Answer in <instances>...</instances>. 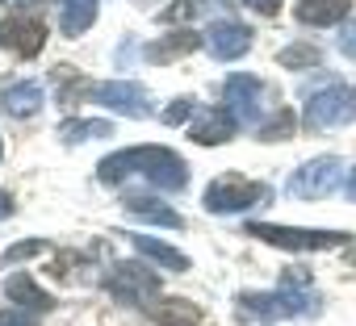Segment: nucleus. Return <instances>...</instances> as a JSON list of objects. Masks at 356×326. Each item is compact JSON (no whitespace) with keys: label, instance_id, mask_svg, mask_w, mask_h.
I'll return each instance as SVG.
<instances>
[{"label":"nucleus","instance_id":"obj_1","mask_svg":"<svg viewBox=\"0 0 356 326\" xmlns=\"http://www.w3.org/2000/svg\"><path fill=\"white\" fill-rule=\"evenodd\" d=\"M126 176H143L155 189L181 193L189 185V163L181 155H172L168 146H134V151H113L109 159H101L97 168L101 185H122Z\"/></svg>","mask_w":356,"mask_h":326},{"label":"nucleus","instance_id":"obj_2","mask_svg":"<svg viewBox=\"0 0 356 326\" xmlns=\"http://www.w3.org/2000/svg\"><path fill=\"white\" fill-rule=\"evenodd\" d=\"M310 284H293L281 276V293H243L239 309L256 322H281V318H298V314H318V297L306 293Z\"/></svg>","mask_w":356,"mask_h":326},{"label":"nucleus","instance_id":"obj_3","mask_svg":"<svg viewBox=\"0 0 356 326\" xmlns=\"http://www.w3.org/2000/svg\"><path fill=\"white\" fill-rule=\"evenodd\" d=\"M264 201H273V189L260 185V180H248V176H218L206 189V209L210 214H243V209H256Z\"/></svg>","mask_w":356,"mask_h":326},{"label":"nucleus","instance_id":"obj_4","mask_svg":"<svg viewBox=\"0 0 356 326\" xmlns=\"http://www.w3.org/2000/svg\"><path fill=\"white\" fill-rule=\"evenodd\" d=\"M222 96H227V109L239 121V130H256L268 113V84L260 76H231L222 84Z\"/></svg>","mask_w":356,"mask_h":326},{"label":"nucleus","instance_id":"obj_5","mask_svg":"<svg viewBox=\"0 0 356 326\" xmlns=\"http://www.w3.org/2000/svg\"><path fill=\"white\" fill-rule=\"evenodd\" d=\"M339 180H348L343 176V163L335 155H318V159L302 163V168L289 176V197H298V201H323V197H331L339 189Z\"/></svg>","mask_w":356,"mask_h":326},{"label":"nucleus","instance_id":"obj_6","mask_svg":"<svg viewBox=\"0 0 356 326\" xmlns=\"http://www.w3.org/2000/svg\"><path fill=\"white\" fill-rule=\"evenodd\" d=\"M248 234L273 247H285V251H331L348 243L343 230H298V226H268V222H252Z\"/></svg>","mask_w":356,"mask_h":326},{"label":"nucleus","instance_id":"obj_7","mask_svg":"<svg viewBox=\"0 0 356 326\" xmlns=\"http://www.w3.org/2000/svg\"><path fill=\"white\" fill-rule=\"evenodd\" d=\"M306 121L314 130H335V126H348L356 121V88H343V84H331L323 92H314L306 101Z\"/></svg>","mask_w":356,"mask_h":326},{"label":"nucleus","instance_id":"obj_8","mask_svg":"<svg viewBox=\"0 0 356 326\" xmlns=\"http://www.w3.org/2000/svg\"><path fill=\"white\" fill-rule=\"evenodd\" d=\"M109 293H113L118 301H130V305H151V301L159 297V276H155L147 264L126 259V264H113V272H109Z\"/></svg>","mask_w":356,"mask_h":326},{"label":"nucleus","instance_id":"obj_9","mask_svg":"<svg viewBox=\"0 0 356 326\" xmlns=\"http://www.w3.org/2000/svg\"><path fill=\"white\" fill-rule=\"evenodd\" d=\"M92 101H101L105 109H113L122 117H147V109H151L147 88L134 84V80H105V84L92 88Z\"/></svg>","mask_w":356,"mask_h":326},{"label":"nucleus","instance_id":"obj_10","mask_svg":"<svg viewBox=\"0 0 356 326\" xmlns=\"http://www.w3.org/2000/svg\"><path fill=\"white\" fill-rule=\"evenodd\" d=\"M202 42H206V51H210V59L231 63V59H239V55L252 51V30L239 26V22H214Z\"/></svg>","mask_w":356,"mask_h":326},{"label":"nucleus","instance_id":"obj_11","mask_svg":"<svg viewBox=\"0 0 356 326\" xmlns=\"http://www.w3.org/2000/svg\"><path fill=\"white\" fill-rule=\"evenodd\" d=\"M42 42H47V26L38 17H9L0 26V46H9L22 59H34L42 51Z\"/></svg>","mask_w":356,"mask_h":326},{"label":"nucleus","instance_id":"obj_12","mask_svg":"<svg viewBox=\"0 0 356 326\" xmlns=\"http://www.w3.org/2000/svg\"><path fill=\"white\" fill-rule=\"evenodd\" d=\"M235 130H239V121L231 117V109H218V105H202L197 121L189 126L193 142H202V146H222V142H231Z\"/></svg>","mask_w":356,"mask_h":326},{"label":"nucleus","instance_id":"obj_13","mask_svg":"<svg viewBox=\"0 0 356 326\" xmlns=\"http://www.w3.org/2000/svg\"><path fill=\"white\" fill-rule=\"evenodd\" d=\"M197 46H202V34L176 30V34H168V38H159V42H147L143 59H147V63H172V59H181V55H193Z\"/></svg>","mask_w":356,"mask_h":326},{"label":"nucleus","instance_id":"obj_14","mask_svg":"<svg viewBox=\"0 0 356 326\" xmlns=\"http://www.w3.org/2000/svg\"><path fill=\"white\" fill-rule=\"evenodd\" d=\"M5 297L13 305H22V309H55V297L42 284H34V276H26V272H17V276L5 280Z\"/></svg>","mask_w":356,"mask_h":326},{"label":"nucleus","instance_id":"obj_15","mask_svg":"<svg viewBox=\"0 0 356 326\" xmlns=\"http://www.w3.org/2000/svg\"><path fill=\"white\" fill-rule=\"evenodd\" d=\"M42 88L34 84V80H22V84H13V88H5L0 92V109H5L9 117H34L38 109H42Z\"/></svg>","mask_w":356,"mask_h":326},{"label":"nucleus","instance_id":"obj_16","mask_svg":"<svg viewBox=\"0 0 356 326\" xmlns=\"http://www.w3.org/2000/svg\"><path fill=\"white\" fill-rule=\"evenodd\" d=\"M348 9H352V0H298L293 5L298 22L306 26H335L348 17Z\"/></svg>","mask_w":356,"mask_h":326},{"label":"nucleus","instance_id":"obj_17","mask_svg":"<svg viewBox=\"0 0 356 326\" xmlns=\"http://www.w3.org/2000/svg\"><path fill=\"white\" fill-rule=\"evenodd\" d=\"M126 214L130 218H138V222H155V226H168V230H181V214H172L163 201H155V197H126Z\"/></svg>","mask_w":356,"mask_h":326},{"label":"nucleus","instance_id":"obj_18","mask_svg":"<svg viewBox=\"0 0 356 326\" xmlns=\"http://www.w3.org/2000/svg\"><path fill=\"white\" fill-rule=\"evenodd\" d=\"M151 318L163 322V326H197L202 322V309L185 297H168V301H155L151 305Z\"/></svg>","mask_w":356,"mask_h":326},{"label":"nucleus","instance_id":"obj_19","mask_svg":"<svg viewBox=\"0 0 356 326\" xmlns=\"http://www.w3.org/2000/svg\"><path fill=\"white\" fill-rule=\"evenodd\" d=\"M134 251L147 255V259H155L159 268H172V272H185L189 268V255H181L176 247H168V243H159L151 234H134Z\"/></svg>","mask_w":356,"mask_h":326},{"label":"nucleus","instance_id":"obj_20","mask_svg":"<svg viewBox=\"0 0 356 326\" xmlns=\"http://www.w3.org/2000/svg\"><path fill=\"white\" fill-rule=\"evenodd\" d=\"M97 9H101V0H63V34L80 38L97 22Z\"/></svg>","mask_w":356,"mask_h":326},{"label":"nucleus","instance_id":"obj_21","mask_svg":"<svg viewBox=\"0 0 356 326\" xmlns=\"http://www.w3.org/2000/svg\"><path fill=\"white\" fill-rule=\"evenodd\" d=\"M113 126L109 121H63L59 126V138L63 142H84V138H109Z\"/></svg>","mask_w":356,"mask_h":326},{"label":"nucleus","instance_id":"obj_22","mask_svg":"<svg viewBox=\"0 0 356 326\" xmlns=\"http://www.w3.org/2000/svg\"><path fill=\"white\" fill-rule=\"evenodd\" d=\"M277 59H281V67H318L323 63V51L318 46H285Z\"/></svg>","mask_w":356,"mask_h":326},{"label":"nucleus","instance_id":"obj_23","mask_svg":"<svg viewBox=\"0 0 356 326\" xmlns=\"http://www.w3.org/2000/svg\"><path fill=\"white\" fill-rule=\"evenodd\" d=\"M293 126H298V117H293L289 109H277V121H273V126H260V138H264V142H277V138L293 134Z\"/></svg>","mask_w":356,"mask_h":326},{"label":"nucleus","instance_id":"obj_24","mask_svg":"<svg viewBox=\"0 0 356 326\" xmlns=\"http://www.w3.org/2000/svg\"><path fill=\"white\" fill-rule=\"evenodd\" d=\"M42 251V243L38 239H26V243H17V247H9L5 255H0V264H17V259H30V255H38Z\"/></svg>","mask_w":356,"mask_h":326},{"label":"nucleus","instance_id":"obj_25","mask_svg":"<svg viewBox=\"0 0 356 326\" xmlns=\"http://www.w3.org/2000/svg\"><path fill=\"white\" fill-rule=\"evenodd\" d=\"M189 113H193V101H189V96H181V101H172V105L163 109V121H168V126H181Z\"/></svg>","mask_w":356,"mask_h":326},{"label":"nucleus","instance_id":"obj_26","mask_svg":"<svg viewBox=\"0 0 356 326\" xmlns=\"http://www.w3.org/2000/svg\"><path fill=\"white\" fill-rule=\"evenodd\" d=\"M197 5H202V0H176L172 9H163V22H189L197 13Z\"/></svg>","mask_w":356,"mask_h":326},{"label":"nucleus","instance_id":"obj_27","mask_svg":"<svg viewBox=\"0 0 356 326\" xmlns=\"http://www.w3.org/2000/svg\"><path fill=\"white\" fill-rule=\"evenodd\" d=\"M0 326H38L34 314H22V309H0Z\"/></svg>","mask_w":356,"mask_h":326},{"label":"nucleus","instance_id":"obj_28","mask_svg":"<svg viewBox=\"0 0 356 326\" xmlns=\"http://www.w3.org/2000/svg\"><path fill=\"white\" fill-rule=\"evenodd\" d=\"M339 51H343L348 59H356V22H348V26L339 30Z\"/></svg>","mask_w":356,"mask_h":326},{"label":"nucleus","instance_id":"obj_29","mask_svg":"<svg viewBox=\"0 0 356 326\" xmlns=\"http://www.w3.org/2000/svg\"><path fill=\"white\" fill-rule=\"evenodd\" d=\"M248 5H252L256 13H264V17H273V13L281 9V0H248Z\"/></svg>","mask_w":356,"mask_h":326},{"label":"nucleus","instance_id":"obj_30","mask_svg":"<svg viewBox=\"0 0 356 326\" xmlns=\"http://www.w3.org/2000/svg\"><path fill=\"white\" fill-rule=\"evenodd\" d=\"M9 214H13V197H9V193H0V222H5Z\"/></svg>","mask_w":356,"mask_h":326},{"label":"nucleus","instance_id":"obj_31","mask_svg":"<svg viewBox=\"0 0 356 326\" xmlns=\"http://www.w3.org/2000/svg\"><path fill=\"white\" fill-rule=\"evenodd\" d=\"M343 185H348V201H356V168H352V176H348Z\"/></svg>","mask_w":356,"mask_h":326},{"label":"nucleus","instance_id":"obj_32","mask_svg":"<svg viewBox=\"0 0 356 326\" xmlns=\"http://www.w3.org/2000/svg\"><path fill=\"white\" fill-rule=\"evenodd\" d=\"M0 5H26V0H0Z\"/></svg>","mask_w":356,"mask_h":326}]
</instances>
